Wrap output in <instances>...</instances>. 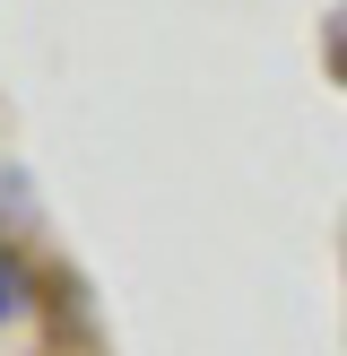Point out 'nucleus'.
Listing matches in <instances>:
<instances>
[{"instance_id": "nucleus-1", "label": "nucleus", "mask_w": 347, "mask_h": 356, "mask_svg": "<svg viewBox=\"0 0 347 356\" xmlns=\"http://www.w3.org/2000/svg\"><path fill=\"white\" fill-rule=\"evenodd\" d=\"M17 313H26V270H17V261L0 252V330H9Z\"/></svg>"}]
</instances>
